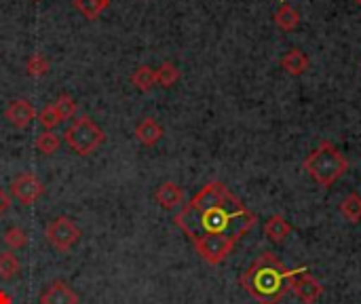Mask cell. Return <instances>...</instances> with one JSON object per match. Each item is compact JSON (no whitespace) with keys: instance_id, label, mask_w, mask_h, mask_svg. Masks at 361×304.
Wrapping results in <instances>:
<instances>
[{"instance_id":"484cf974","label":"cell","mask_w":361,"mask_h":304,"mask_svg":"<svg viewBox=\"0 0 361 304\" xmlns=\"http://www.w3.org/2000/svg\"><path fill=\"white\" fill-rule=\"evenodd\" d=\"M0 304H13V300H11V296L4 292V290H0Z\"/></svg>"},{"instance_id":"9a60e30c","label":"cell","mask_w":361,"mask_h":304,"mask_svg":"<svg viewBox=\"0 0 361 304\" xmlns=\"http://www.w3.org/2000/svg\"><path fill=\"white\" fill-rule=\"evenodd\" d=\"M341 214L347 222L351 224H357L361 222V197L357 193H351L343 199L341 203Z\"/></svg>"},{"instance_id":"d4e9b609","label":"cell","mask_w":361,"mask_h":304,"mask_svg":"<svg viewBox=\"0 0 361 304\" xmlns=\"http://www.w3.org/2000/svg\"><path fill=\"white\" fill-rule=\"evenodd\" d=\"M8 209H11V197L0 188V216H2V214H6Z\"/></svg>"},{"instance_id":"d6986e66","label":"cell","mask_w":361,"mask_h":304,"mask_svg":"<svg viewBox=\"0 0 361 304\" xmlns=\"http://www.w3.org/2000/svg\"><path fill=\"white\" fill-rule=\"evenodd\" d=\"M19 260L13 252H2L0 254V279L2 281H11L19 275Z\"/></svg>"},{"instance_id":"8992f818","label":"cell","mask_w":361,"mask_h":304,"mask_svg":"<svg viewBox=\"0 0 361 304\" xmlns=\"http://www.w3.org/2000/svg\"><path fill=\"white\" fill-rule=\"evenodd\" d=\"M11 193L21 205H34L44 195V184L34 174H21L11 182Z\"/></svg>"},{"instance_id":"e0dca14e","label":"cell","mask_w":361,"mask_h":304,"mask_svg":"<svg viewBox=\"0 0 361 304\" xmlns=\"http://www.w3.org/2000/svg\"><path fill=\"white\" fill-rule=\"evenodd\" d=\"M131 85H133L137 91H142V93L150 91V89L157 85L154 70H152L150 66H140V68L131 74Z\"/></svg>"},{"instance_id":"8fae6325","label":"cell","mask_w":361,"mask_h":304,"mask_svg":"<svg viewBox=\"0 0 361 304\" xmlns=\"http://www.w3.org/2000/svg\"><path fill=\"white\" fill-rule=\"evenodd\" d=\"M163 127L154 121V118H142L135 127V138L144 144V146H157L163 138Z\"/></svg>"},{"instance_id":"5b68a950","label":"cell","mask_w":361,"mask_h":304,"mask_svg":"<svg viewBox=\"0 0 361 304\" xmlns=\"http://www.w3.org/2000/svg\"><path fill=\"white\" fill-rule=\"evenodd\" d=\"M44 237H47V243H49L53 250L66 254V252H70V250L80 241L82 233H80L78 224H76L72 218L59 216V218H55V220L44 229Z\"/></svg>"},{"instance_id":"7402d4cb","label":"cell","mask_w":361,"mask_h":304,"mask_svg":"<svg viewBox=\"0 0 361 304\" xmlns=\"http://www.w3.org/2000/svg\"><path fill=\"white\" fill-rule=\"evenodd\" d=\"M49 68H51V63H49V59H47L42 53H34V55H30V59H27V63H25L27 74H30V76H34V78L44 76V74L49 72Z\"/></svg>"},{"instance_id":"30bf717a","label":"cell","mask_w":361,"mask_h":304,"mask_svg":"<svg viewBox=\"0 0 361 304\" xmlns=\"http://www.w3.org/2000/svg\"><path fill=\"white\" fill-rule=\"evenodd\" d=\"M154 199H157V203H159L163 209H173V207L182 205L184 193H182V188H180L176 182H163V184L157 188Z\"/></svg>"},{"instance_id":"4316f807","label":"cell","mask_w":361,"mask_h":304,"mask_svg":"<svg viewBox=\"0 0 361 304\" xmlns=\"http://www.w3.org/2000/svg\"><path fill=\"white\" fill-rule=\"evenodd\" d=\"M355 2H357V4H360V6H361V0H355Z\"/></svg>"},{"instance_id":"ba28073f","label":"cell","mask_w":361,"mask_h":304,"mask_svg":"<svg viewBox=\"0 0 361 304\" xmlns=\"http://www.w3.org/2000/svg\"><path fill=\"white\" fill-rule=\"evenodd\" d=\"M34 116H36L34 106H32L27 99H23V97L11 99V104H8L6 110H4V118H6L15 129H25V127L34 121Z\"/></svg>"},{"instance_id":"5bb4252c","label":"cell","mask_w":361,"mask_h":304,"mask_svg":"<svg viewBox=\"0 0 361 304\" xmlns=\"http://www.w3.org/2000/svg\"><path fill=\"white\" fill-rule=\"evenodd\" d=\"M275 23H277V28H281L283 32H292V30H296V28L300 25V15H298V11H296L292 4L281 2V6H279L277 13H275Z\"/></svg>"},{"instance_id":"3957f363","label":"cell","mask_w":361,"mask_h":304,"mask_svg":"<svg viewBox=\"0 0 361 304\" xmlns=\"http://www.w3.org/2000/svg\"><path fill=\"white\" fill-rule=\"evenodd\" d=\"M307 176L317 182L322 188H330L334 186L349 169V161L347 157L328 140L319 142V146L305 159L302 163Z\"/></svg>"},{"instance_id":"ffe728a7","label":"cell","mask_w":361,"mask_h":304,"mask_svg":"<svg viewBox=\"0 0 361 304\" xmlns=\"http://www.w3.org/2000/svg\"><path fill=\"white\" fill-rule=\"evenodd\" d=\"M36 148L42 152V154H55L61 146V138L53 131H42L38 138H36Z\"/></svg>"},{"instance_id":"277c9868","label":"cell","mask_w":361,"mask_h":304,"mask_svg":"<svg viewBox=\"0 0 361 304\" xmlns=\"http://www.w3.org/2000/svg\"><path fill=\"white\" fill-rule=\"evenodd\" d=\"M63 142L80 157L93 154L104 142H106V133L104 129L87 114L74 118V123L63 131Z\"/></svg>"},{"instance_id":"cb8c5ba5","label":"cell","mask_w":361,"mask_h":304,"mask_svg":"<svg viewBox=\"0 0 361 304\" xmlns=\"http://www.w3.org/2000/svg\"><path fill=\"white\" fill-rule=\"evenodd\" d=\"M55 108H57L61 121H68V118H74V116H76L78 104H76L70 95H59L57 102H55Z\"/></svg>"},{"instance_id":"44dd1931","label":"cell","mask_w":361,"mask_h":304,"mask_svg":"<svg viewBox=\"0 0 361 304\" xmlns=\"http://www.w3.org/2000/svg\"><path fill=\"white\" fill-rule=\"evenodd\" d=\"M2 241H4V245L8 248V250H23L25 245H27V233L23 231V229H19V226H11L6 233H4V237H2Z\"/></svg>"},{"instance_id":"6da1fadb","label":"cell","mask_w":361,"mask_h":304,"mask_svg":"<svg viewBox=\"0 0 361 304\" xmlns=\"http://www.w3.org/2000/svg\"><path fill=\"white\" fill-rule=\"evenodd\" d=\"M176 226L192 241L207 265H222L258 222L222 182L205 184L176 216Z\"/></svg>"},{"instance_id":"2e32d148","label":"cell","mask_w":361,"mask_h":304,"mask_svg":"<svg viewBox=\"0 0 361 304\" xmlns=\"http://www.w3.org/2000/svg\"><path fill=\"white\" fill-rule=\"evenodd\" d=\"M74 6L82 17L93 21L110 6V0H74Z\"/></svg>"},{"instance_id":"4fadbf2b","label":"cell","mask_w":361,"mask_h":304,"mask_svg":"<svg viewBox=\"0 0 361 304\" xmlns=\"http://www.w3.org/2000/svg\"><path fill=\"white\" fill-rule=\"evenodd\" d=\"M264 235L273 241V243H283L290 235H292V224L283 218V216H271L264 222Z\"/></svg>"},{"instance_id":"ac0fdd59","label":"cell","mask_w":361,"mask_h":304,"mask_svg":"<svg viewBox=\"0 0 361 304\" xmlns=\"http://www.w3.org/2000/svg\"><path fill=\"white\" fill-rule=\"evenodd\" d=\"M180 70L173 66V63H169V61H165V63H161L157 70H154V78H157V85H161L163 89H169V87H173L178 80H180Z\"/></svg>"},{"instance_id":"603a6c76","label":"cell","mask_w":361,"mask_h":304,"mask_svg":"<svg viewBox=\"0 0 361 304\" xmlns=\"http://www.w3.org/2000/svg\"><path fill=\"white\" fill-rule=\"evenodd\" d=\"M36 116H38L40 125L44 127V131H53L57 125H61V123H63V121H61V116H59V112H57V108H55V104L44 106Z\"/></svg>"},{"instance_id":"7a4b0ae2","label":"cell","mask_w":361,"mask_h":304,"mask_svg":"<svg viewBox=\"0 0 361 304\" xmlns=\"http://www.w3.org/2000/svg\"><path fill=\"white\" fill-rule=\"evenodd\" d=\"M309 267L288 269L273 252L260 254L239 277L241 288L258 304H279L292 290V281Z\"/></svg>"},{"instance_id":"52a82bcc","label":"cell","mask_w":361,"mask_h":304,"mask_svg":"<svg viewBox=\"0 0 361 304\" xmlns=\"http://www.w3.org/2000/svg\"><path fill=\"white\" fill-rule=\"evenodd\" d=\"M292 292L302 304H315L324 294V286L307 271L292 281Z\"/></svg>"},{"instance_id":"7c38bea8","label":"cell","mask_w":361,"mask_h":304,"mask_svg":"<svg viewBox=\"0 0 361 304\" xmlns=\"http://www.w3.org/2000/svg\"><path fill=\"white\" fill-rule=\"evenodd\" d=\"M281 68L290 74V76H302L309 70V57L307 53H302L300 49H290L283 57H281Z\"/></svg>"},{"instance_id":"9c48e42d","label":"cell","mask_w":361,"mask_h":304,"mask_svg":"<svg viewBox=\"0 0 361 304\" xmlns=\"http://www.w3.org/2000/svg\"><path fill=\"white\" fill-rule=\"evenodd\" d=\"M40 304H78V294L61 279L49 284L40 294Z\"/></svg>"}]
</instances>
